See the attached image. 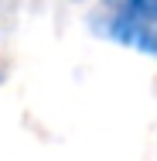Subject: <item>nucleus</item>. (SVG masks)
I'll use <instances>...</instances> for the list:
<instances>
[{
  "instance_id": "nucleus-1",
  "label": "nucleus",
  "mask_w": 157,
  "mask_h": 161,
  "mask_svg": "<svg viewBox=\"0 0 157 161\" xmlns=\"http://www.w3.org/2000/svg\"><path fill=\"white\" fill-rule=\"evenodd\" d=\"M92 28L106 41L157 58V0H102Z\"/></svg>"
}]
</instances>
